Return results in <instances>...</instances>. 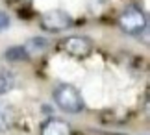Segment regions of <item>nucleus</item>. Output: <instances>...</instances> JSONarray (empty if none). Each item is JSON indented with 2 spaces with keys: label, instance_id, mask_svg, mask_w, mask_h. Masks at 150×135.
I'll return each instance as SVG.
<instances>
[{
  "label": "nucleus",
  "instance_id": "1a4fd4ad",
  "mask_svg": "<svg viewBox=\"0 0 150 135\" xmlns=\"http://www.w3.org/2000/svg\"><path fill=\"white\" fill-rule=\"evenodd\" d=\"M8 26H9V17L6 15L2 9H0V32H2V30H6Z\"/></svg>",
  "mask_w": 150,
  "mask_h": 135
},
{
  "label": "nucleus",
  "instance_id": "39448f33",
  "mask_svg": "<svg viewBox=\"0 0 150 135\" xmlns=\"http://www.w3.org/2000/svg\"><path fill=\"white\" fill-rule=\"evenodd\" d=\"M41 135H71V126L61 119H48L41 126Z\"/></svg>",
  "mask_w": 150,
  "mask_h": 135
},
{
  "label": "nucleus",
  "instance_id": "423d86ee",
  "mask_svg": "<svg viewBox=\"0 0 150 135\" xmlns=\"http://www.w3.org/2000/svg\"><path fill=\"white\" fill-rule=\"evenodd\" d=\"M11 124H13V113H11V107H8L6 104L0 102V133L8 131Z\"/></svg>",
  "mask_w": 150,
  "mask_h": 135
},
{
  "label": "nucleus",
  "instance_id": "20e7f679",
  "mask_svg": "<svg viewBox=\"0 0 150 135\" xmlns=\"http://www.w3.org/2000/svg\"><path fill=\"white\" fill-rule=\"evenodd\" d=\"M72 26V17L63 9H50L41 15V28L47 32H63Z\"/></svg>",
  "mask_w": 150,
  "mask_h": 135
},
{
  "label": "nucleus",
  "instance_id": "f03ea898",
  "mask_svg": "<svg viewBox=\"0 0 150 135\" xmlns=\"http://www.w3.org/2000/svg\"><path fill=\"white\" fill-rule=\"evenodd\" d=\"M117 24L119 28L122 30L124 33L128 35H139L146 30V15L143 13L139 8H135V6H130V8H126L122 13L119 15L117 19Z\"/></svg>",
  "mask_w": 150,
  "mask_h": 135
},
{
  "label": "nucleus",
  "instance_id": "f257e3e1",
  "mask_svg": "<svg viewBox=\"0 0 150 135\" xmlns=\"http://www.w3.org/2000/svg\"><path fill=\"white\" fill-rule=\"evenodd\" d=\"M54 96V102L59 109H63L65 113H71V115H78L82 113L85 104H83V98L80 95V91L76 89L74 85H69V83H59L52 93Z\"/></svg>",
  "mask_w": 150,
  "mask_h": 135
},
{
  "label": "nucleus",
  "instance_id": "7ed1b4c3",
  "mask_svg": "<svg viewBox=\"0 0 150 135\" xmlns=\"http://www.w3.org/2000/svg\"><path fill=\"white\" fill-rule=\"evenodd\" d=\"M61 50L72 57H87L93 52V41L85 35H71L61 41Z\"/></svg>",
  "mask_w": 150,
  "mask_h": 135
},
{
  "label": "nucleus",
  "instance_id": "6e6552de",
  "mask_svg": "<svg viewBox=\"0 0 150 135\" xmlns=\"http://www.w3.org/2000/svg\"><path fill=\"white\" fill-rule=\"evenodd\" d=\"M30 52H28L26 46H13V48H9L6 52V57H8L9 61H22V59H28V56Z\"/></svg>",
  "mask_w": 150,
  "mask_h": 135
},
{
  "label": "nucleus",
  "instance_id": "0eeeda50",
  "mask_svg": "<svg viewBox=\"0 0 150 135\" xmlns=\"http://www.w3.org/2000/svg\"><path fill=\"white\" fill-rule=\"evenodd\" d=\"M15 87V76L8 70H0V95H6Z\"/></svg>",
  "mask_w": 150,
  "mask_h": 135
},
{
  "label": "nucleus",
  "instance_id": "9d476101",
  "mask_svg": "<svg viewBox=\"0 0 150 135\" xmlns=\"http://www.w3.org/2000/svg\"><path fill=\"white\" fill-rule=\"evenodd\" d=\"M11 4H15V6H26V4H30L32 0H9Z\"/></svg>",
  "mask_w": 150,
  "mask_h": 135
}]
</instances>
